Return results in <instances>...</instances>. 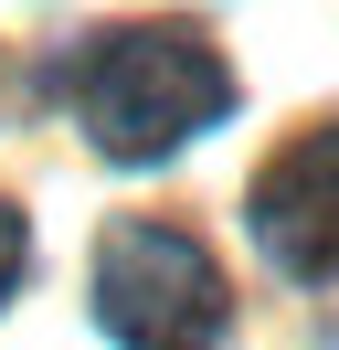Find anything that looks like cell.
Masks as SVG:
<instances>
[{
    "mask_svg": "<svg viewBox=\"0 0 339 350\" xmlns=\"http://www.w3.org/2000/svg\"><path fill=\"white\" fill-rule=\"evenodd\" d=\"M223 107H233V64L191 22H127V32H106V43L85 53V75H74V117L96 128L106 159H170Z\"/></svg>",
    "mask_w": 339,
    "mask_h": 350,
    "instance_id": "cell-1",
    "label": "cell"
},
{
    "mask_svg": "<svg viewBox=\"0 0 339 350\" xmlns=\"http://www.w3.org/2000/svg\"><path fill=\"white\" fill-rule=\"evenodd\" d=\"M96 319L117 350H212L223 340V265L180 223H106L96 244Z\"/></svg>",
    "mask_w": 339,
    "mask_h": 350,
    "instance_id": "cell-2",
    "label": "cell"
},
{
    "mask_svg": "<svg viewBox=\"0 0 339 350\" xmlns=\"http://www.w3.org/2000/svg\"><path fill=\"white\" fill-rule=\"evenodd\" d=\"M244 223H254V244H265L275 276L329 286L339 276V128H297L286 149L254 170Z\"/></svg>",
    "mask_w": 339,
    "mask_h": 350,
    "instance_id": "cell-3",
    "label": "cell"
},
{
    "mask_svg": "<svg viewBox=\"0 0 339 350\" xmlns=\"http://www.w3.org/2000/svg\"><path fill=\"white\" fill-rule=\"evenodd\" d=\"M21 265H32V223H21L11 202H0V297L21 286Z\"/></svg>",
    "mask_w": 339,
    "mask_h": 350,
    "instance_id": "cell-4",
    "label": "cell"
}]
</instances>
